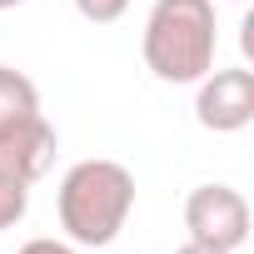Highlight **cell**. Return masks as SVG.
Instances as JSON below:
<instances>
[{
	"label": "cell",
	"instance_id": "cell-1",
	"mask_svg": "<svg viewBox=\"0 0 254 254\" xmlns=\"http://www.w3.org/2000/svg\"><path fill=\"white\" fill-rule=\"evenodd\" d=\"M55 214L70 244L105 249L135 214V175L120 160H80L65 170L55 190Z\"/></svg>",
	"mask_w": 254,
	"mask_h": 254
},
{
	"label": "cell",
	"instance_id": "cell-2",
	"mask_svg": "<svg viewBox=\"0 0 254 254\" xmlns=\"http://www.w3.org/2000/svg\"><path fill=\"white\" fill-rule=\"evenodd\" d=\"M219 50V20L214 0H155L145 15L140 55L145 70L165 85H194L214 70Z\"/></svg>",
	"mask_w": 254,
	"mask_h": 254
},
{
	"label": "cell",
	"instance_id": "cell-3",
	"mask_svg": "<svg viewBox=\"0 0 254 254\" xmlns=\"http://www.w3.org/2000/svg\"><path fill=\"white\" fill-rule=\"evenodd\" d=\"M185 229L194 244L239 254L249 239V199L234 185H194L185 199Z\"/></svg>",
	"mask_w": 254,
	"mask_h": 254
},
{
	"label": "cell",
	"instance_id": "cell-4",
	"mask_svg": "<svg viewBox=\"0 0 254 254\" xmlns=\"http://www.w3.org/2000/svg\"><path fill=\"white\" fill-rule=\"evenodd\" d=\"M194 120L214 135H234L254 120V70L234 65V70H209L204 80H194Z\"/></svg>",
	"mask_w": 254,
	"mask_h": 254
},
{
	"label": "cell",
	"instance_id": "cell-5",
	"mask_svg": "<svg viewBox=\"0 0 254 254\" xmlns=\"http://www.w3.org/2000/svg\"><path fill=\"white\" fill-rule=\"evenodd\" d=\"M55 150H60V135H55V125H50L45 115L25 120L20 130H10L5 140H0V160H5L25 185H35V180H45V175H50Z\"/></svg>",
	"mask_w": 254,
	"mask_h": 254
},
{
	"label": "cell",
	"instance_id": "cell-6",
	"mask_svg": "<svg viewBox=\"0 0 254 254\" xmlns=\"http://www.w3.org/2000/svg\"><path fill=\"white\" fill-rule=\"evenodd\" d=\"M40 115V90L30 75L10 70V65H0V140H5L10 130H20L25 120Z\"/></svg>",
	"mask_w": 254,
	"mask_h": 254
},
{
	"label": "cell",
	"instance_id": "cell-7",
	"mask_svg": "<svg viewBox=\"0 0 254 254\" xmlns=\"http://www.w3.org/2000/svg\"><path fill=\"white\" fill-rule=\"evenodd\" d=\"M25 209H30V185L0 160V234L15 229V224L25 219Z\"/></svg>",
	"mask_w": 254,
	"mask_h": 254
},
{
	"label": "cell",
	"instance_id": "cell-8",
	"mask_svg": "<svg viewBox=\"0 0 254 254\" xmlns=\"http://www.w3.org/2000/svg\"><path fill=\"white\" fill-rule=\"evenodd\" d=\"M70 5H75L90 25H115L125 10H130V0H70Z\"/></svg>",
	"mask_w": 254,
	"mask_h": 254
},
{
	"label": "cell",
	"instance_id": "cell-9",
	"mask_svg": "<svg viewBox=\"0 0 254 254\" xmlns=\"http://www.w3.org/2000/svg\"><path fill=\"white\" fill-rule=\"evenodd\" d=\"M15 254H85V249L70 244V239H50V234H40V239H25Z\"/></svg>",
	"mask_w": 254,
	"mask_h": 254
},
{
	"label": "cell",
	"instance_id": "cell-10",
	"mask_svg": "<svg viewBox=\"0 0 254 254\" xmlns=\"http://www.w3.org/2000/svg\"><path fill=\"white\" fill-rule=\"evenodd\" d=\"M175 254H229V249H214V244H194V239H190V244H180Z\"/></svg>",
	"mask_w": 254,
	"mask_h": 254
},
{
	"label": "cell",
	"instance_id": "cell-11",
	"mask_svg": "<svg viewBox=\"0 0 254 254\" xmlns=\"http://www.w3.org/2000/svg\"><path fill=\"white\" fill-rule=\"evenodd\" d=\"M15 5H25V0H0V10H15Z\"/></svg>",
	"mask_w": 254,
	"mask_h": 254
}]
</instances>
